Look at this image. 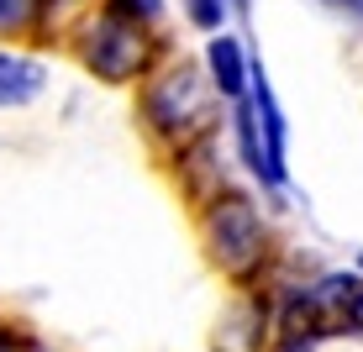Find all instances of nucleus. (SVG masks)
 Listing matches in <instances>:
<instances>
[{"label":"nucleus","instance_id":"obj_1","mask_svg":"<svg viewBox=\"0 0 363 352\" xmlns=\"http://www.w3.org/2000/svg\"><path fill=\"white\" fill-rule=\"evenodd\" d=\"M84 64L100 79H132L143 64V21L116 16V11H100V21L84 37Z\"/></svg>","mask_w":363,"mask_h":352},{"label":"nucleus","instance_id":"obj_2","mask_svg":"<svg viewBox=\"0 0 363 352\" xmlns=\"http://www.w3.org/2000/svg\"><path fill=\"white\" fill-rule=\"evenodd\" d=\"M211 247H216L221 268H232V273L253 268L264 258V221L253 216V205L242 195H227L211 210Z\"/></svg>","mask_w":363,"mask_h":352},{"label":"nucleus","instance_id":"obj_3","mask_svg":"<svg viewBox=\"0 0 363 352\" xmlns=\"http://www.w3.org/2000/svg\"><path fill=\"white\" fill-rule=\"evenodd\" d=\"M147 116H153V127H184L190 116H200V84H195V69L190 64H179V69H169L164 79L153 84V95H147Z\"/></svg>","mask_w":363,"mask_h":352},{"label":"nucleus","instance_id":"obj_4","mask_svg":"<svg viewBox=\"0 0 363 352\" xmlns=\"http://www.w3.org/2000/svg\"><path fill=\"white\" fill-rule=\"evenodd\" d=\"M247 90H253V121H258V132H264V179L284 184V116H279V106H274V90H269V79H264L258 64H253Z\"/></svg>","mask_w":363,"mask_h":352},{"label":"nucleus","instance_id":"obj_5","mask_svg":"<svg viewBox=\"0 0 363 352\" xmlns=\"http://www.w3.org/2000/svg\"><path fill=\"white\" fill-rule=\"evenodd\" d=\"M206 58H211V79H216V90L227 95V100H242L247 79H253V64H247V58H242V42L221 32V37H211Z\"/></svg>","mask_w":363,"mask_h":352},{"label":"nucleus","instance_id":"obj_6","mask_svg":"<svg viewBox=\"0 0 363 352\" xmlns=\"http://www.w3.org/2000/svg\"><path fill=\"white\" fill-rule=\"evenodd\" d=\"M37 90H43V64L0 53V106H27Z\"/></svg>","mask_w":363,"mask_h":352},{"label":"nucleus","instance_id":"obj_7","mask_svg":"<svg viewBox=\"0 0 363 352\" xmlns=\"http://www.w3.org/2000/svg\"><path fill=\"white\" fill-rule=\"evenodd\" d=\"M106 11H116V16H132V21H153L158 11H164V0H106Z\"/></svg>","mask_w":363,"mask_h":352},{"label":"nucleus","instance_id":"obj_8","mask_svg":"<svg viewBox=\"0 0 363 352\" xmlns=\"http://www.w3.org/2000/svg\"><path fill=\"white\" fill-rule=\"evenodd\" d=\"M184 6H190L195 27H221V16H227V0H184Z\"/></svg>","mask_w":363,"mask_h":352},{"label":"nucleus","instance_id":"obj_9","mask_svg":"<svg viewBox=\"0 0 363 352\" xmlns=\"http://www.w3.org/2000/svg\"><path fill=\"white\" fill-rule=\"evenodd\" d=\"M37 0H0V27H27Z\"/></svg>","mask_w":363,"mask_h":352},{"label":"nucleus","instance_id":"obj_10","mask_svg":"<svg viewBox=\"0 0 363 352\" xmlns=\"http://www.w3.org/2000/svg\"><path fill=\"white\" fill-rule=\"evenodd\" d=\"M0 352H6V336H0Z\"/></svg>","mask_w":363,"mask_h":352}]
</instances>
